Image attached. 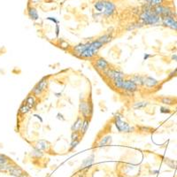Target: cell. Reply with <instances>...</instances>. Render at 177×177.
Returning <instances> with one entry per match:
<instances>
[{
    "label": "cell",
    "instance_id": "obj_16",
    "mask_svg": "<svg viewBox=\"0 0 177 177\" xmlns=\"http://www.w3.org/2000/svg\"><path fill=\"white\" fill-rule=\"evenodd\" d=\"M50 144L49 142H47L45 140H39L37 142V144H35V148H37L42 151H48L50 148Z\"/></svg>",
    "mask_w": 177,
    "mask_h": 177
},
{
    "label": "cell",
    "instance_id": "obj_33",
    "mask_svg": "<svg viewBox=\"0 0 177 177\" xmlns=\"http://www.w3.org/2000/svg\"><path fill=\"white\" fill-rule=\"evenodd\" d=\"M10 159L7 156L4 155V154H0V165H4V164H7L10 163Z\"/></svg>",
    "mask_w": 177,
    "mask_h": 177
},
{
    "label": "cell",
    "instance_id": "obj_6",
    "mask_svg": "<svg viewBox=\"0 0 177 177\" xmlns=\"http://www.w3.org/2000/svg\"><path fill=\"white\" fill-rule=\"evenodd\" d=\"M47 86H48V79L43 78L39 82H37V85L33 88L31 93L35 97L42 96L43 94L45 92V90L47 89Z\"/></svg>",
    "mask_w": 177,
    "mask_h": 177
},
{
    "label": "cell",
    "instance_id": "obj_22",
    "mask_svg": "<svg viewBox=\"0 0 177 177\" xmlns=\"http://www.w3.org/2000/svg\"><path fill=\"white\" fill-rule=\"evenodd\" d=\"M131 79L136 82L138 86H144V77L139 75H135L131 77Z\"/></svg>",
    "mask_w": 177,
    "mask_h": 177
},
{
    "label": "cell",
    "instance_id": "obj_20",
    "mask_svg": "<svg viewBox=\"0 0 177 177\" xmlns=\"http://www.w3.org/2000/svg\"><path fill=\"white\" fill-rule=\"evenodd\" d=\"M113 38V35L110 34V33H107V34H104V35H100V37H98L97 39H98L99 42H101V43L104 45L105 43H108L109 42H111Z\"/></svg>",
    "mask_w": 177,
    "mask_h": 177
},
{
    "label": "cell",
    "instance_id": "obj_18",
    "mask_svg": "<svg viewBox=\"0 0 177 177\" xmlns=\"http://www.w3.org/2000/svg\"><path fill=\"white\" fill-rule=\"evenodd\" d=\"M28 15L32 20H37L39 18L38 12L34 6H28Z\"/></svg>",
    "mask_w": 177,
    "mask_h": 177
},
{
    "label": "cell",
    "instance_id": "obj_38",
    "mask_svg": "<svg viewBox=\"0 0 177 177\" xmlns=\"http://www.w3.org/2000/svg\"><path fill=\"white\" fill-rule=\"evenodd\" d=\"M58 119H61V120H63V121L65 120L64 118H63V116H62V114H60V113L58 114Z\"/></svg>",
    "mask_w": 177,
    "mask_h": 177
},
{
    "label": "cell",
    "instance_id": "obj_29",
    "mask_svg": "<svg viewBox=\"0 0 177 177\" xmlns=\"http://www.w3.org/2000/svg\"><path fill=\"white\" fill-rule=\"evenodd\" d=\"M145 1L151 5V6H156V5H163L165 3L166 0H145Z\"/></svg>",
    "mask_w": 177,
    "mask_h": 177
},
{
    "label": "cell",
    "instance_id": "obj_19",
    "mask_svg": "<svg viewBox=\"0 0 177 177\" xmlns=\"http://www.w3.org/2000/svg\"><path fill=\"white\" fill-rule=\"evenodd\" d=\"M83 122V119L81 117H78L76 121L74 122V124L71 127V130L72 132H80V129L81 127V124Z\"/></svg>",
    "mask_w": 177,
    "mask_h": 177
},
{
    "label": "cell",
    "instance_id": "obj_34",
    "mask_svg": "<svg viewBox=\"0 0 177 177\" xmlns=\"http://www.w3.org/2000/svg\"><path fill=\"white\" fill-rule=\"evenodd\" d=\"M80 137H82V136L81 135L80 132H72V135H71V141L76 140Z\"/></svg>",
    "mask_w": 177,
    "mask_h": 177
},
{
    "label": "cell",
    "instance_id": "obj_7",
    "mask_svg": "<svg viewBox=\"0 0 177 177\" xmlns=\"http://www.w3.org/2000/svg\"><path fill=\"white\" fill-rule=\"evenodd\" d=\"M79 111L81 113V115L83 116L84 119H88V117H90L92 113V105L88 101L82 100L81 101L79 105Z\"/></svg>",
    "mask_w": 177,
    "mask_h": 177
},
{
    "label": "cell",
    "instance_id": "obj_13",
    "mask_svg": "<svg viewBox=\"0 0 177 177\" xmlns=\"http://www.w3.org/2000/svg\"><path fill=\"white\" fill-rule=\"evenodd\" d=\"M23 173H24V172H23V170L19 166H17L16 164L13 163L7 174L12 175V176H14V177H20Z\"/></svg>",
    "mask_w": 177,
    "mask_h": 177
},
{
    "label": "cell",
    "instance_id": "obj_9",
    "mask_svg": "<svg viewBox=\"0 0 177 177\" xmlns=\"http://www.w3.org/2000/svg\"><path fill=\"white\" fill-rule=\"evenodd\" d=\"M109 62L107 60H105L103 58H98L97 60L94 61V67H95L99 73L104 72V70L109 68Z\"/></svg>",
    "mask_w": 177,
    "mask_h": 177
},
{
    "label": "cell",
    "instance_id": "obj_23",
    "mask_svg": "<svg viewBox=\"0 0 177 177\" xmlns=\"http://www.w3.org/2000/svg\"><path fill=\"white\" fill-rule=\"evenodd\" d=\"M94 7H95V9L98 12L103 14L104 11V0H98V1H96L95 4H94Z\"/></svg>",
    "mask_w": 177,
    "mask_h": 177
},
{
    "label": "cell",
    "instance_id": "obj_11",
    "mask_svg": "<svg viewBox=\"0 0 177 177\" xmlns=\"http://www.w3.org/2000/svg\"><path fill=\"white\" fill-rule=\"evenodd\" d=\"M161 24L165 27L170 28L171 29L177 31V20H175L174 17H163Z\"/></svg>",
    "mask_w": 177,
    "mask_h": 177
},
{
    "label": "cell",
    "instance_id": "obj_1",
    "mask_svg": "<svg viewBox=\"0 0 177 177\" xmlns=\"http://www.w3.org/2000/svg\"><path fill=\"white\" fill-rule=\"evenodd\" d=\"M153 6L148 3L143 6L142 13L139 14V23L141 25H158L161 23L162 18L158 15L152 9Z\"/></svg>",
    "mask_w": 177,
    "mask_h": 177
},
{
    "label": "cell",
    "instance_id": "obj_2",
    "mask_svg": "<svg viewBox=\"0 0 177 177\" xmlns=\"http://www.w3.org/2000/svg\"><path fill=\"white\" fill-rule=\"evenodd\" d=\"M103 46H104V44L101 42H99L98 39L94 40L91 42L89 48H87L78 58H83V60H89V58H92L94 57H96L98 51L102 48Z\"/></svg>",
    "mask_w": 177,
    "mask_h": 177
},
{
    "label": "cell",
    "instance_id": "obj_4",
    "mask_svg": "<svg viewBox=\"0 0 177 177\" xmlns=\"http://www.w3.org/2000/svg\"><path fill=\"white\" fill-rule=\"evenodd\" d=\"M103 76L107 79L110 80L111 81L116 80V79H121V78H124V73L121 72V71L118 70V69H114V68H107L106 70H104V72H102Z\"/></svg>",
    "mask_w": 177,
    "mask_h": 177
},
{
    "label": "cell",
    "instance_id": "obj_39",
    "mask_svg": "<svg viewBox=\"0 0 177 177\" xmlns=\"http://www.w3.org/2000/svg\"><path fill=\"white\" fill-rule=\"evenodd\" d=\"M172 60L177 61V55H173V56H172Z\"/></svg>",
    "mask_w": 177,
    "mask_h": 177
},
{
    "label": "cell",
    "instance_id": "obj_40",
    "mask_svg": "<svg viewBox=\"0 0 177 177\" xmlns=\"http://www.w3.org/2000/svg\"><path fill=\"white\" fill-rule=\"evenodd\" d=\"M20 177H29V176H28L26 173H23V174H22Z\"/></svg>",
    "mask_w": 177,
    "mask_h": 177
},
{
    "label": "cell",
    "instance_id": "obj_15",
    "mask_svg": "<svg viewBox=\"0 0 177 177\" xmlns=\"http://www.w3.org/2000/svg\"><path fill=\"white\" fill-rule=\"evenodd\" d=\"M159 84V81L151 76L144 77V86L146 88H155Z\"/></svg>",
    "mask_w": 177,
    "mask_h": 177
},
{
    "label": "cell",
    "instance_id": "obj_14",
    "mask_svg": "<svg viewBox=\"0 0 177 177\" xmlns=\"http://www.w3.org/2000/svg\"><path fill=\"white\" fill-rule=\"evenodd\" d=\"M94 159H95V156L94 154L89 156L88 158H86L83 161H82L81 165V168L80 170H87L88 168H90L91 167V165L94 162Z\"/></svg>",
    "mask_w": 177,
    "mask_h": 177
},
{
    "label": "cell",
    "instance_id": "obj_42",
    "mask_svg": "<svg viewBox=\"0 0 177 177\" xmlns=\"http://www.w3.org/2000/svg\"><path fill=\"white\" fill-rule=\"evenodd\" d=\"M120 177H124V176H122V175H120Z\"/></svg>",
    "mask_w": 177,
    "mask_h": 177
},
{
    "label": "cell",
    "instance_id": "obj_21",
    "mask_svg": "<svg viewBox=\"0 0 177 177\" xmlns=\"http://www.w3.org/2000/svg\"><path fill=\"white\" fill-rule=\"evenodd\" d=\"M111 143H112V136H104L102 139L99 140L98 145L99 147H102V146L109 145Z\"/></svg>",
    "mask_w": 177,
    "mask_h": 177
},
{
    "label": "cell",
    "instance_id": "obj_8",
    "mask_svg": "<svg viewBox=\"0 0 177 177\" xmlns=\"http://www.w3.org/2000/svg\"><path fill=\"white\" fill-rule=\"evenodd\" d=\"M138 85L136 83V82L130 78V79H124L123 83H122V87H121V90H123L124 92H132L134 93L135 91L137 90Z\"/></svg>",
    "mask_w": 177,
    "mask_h": 177
},
{
    "label": "cell",
    "instance_id": "obj_17",
    "mask_svg": "<svg viewBox=\"0 0 177 177\" xmlns=\"http://www.w3.org/2000/svg\"><path fill=\"white\" fill-rule=\"evenodd\" d=\"M23 103H25L26 104H28L29 107L32 109V108H34L35 106L37 105V97L34 96L33 94H32V95H28V96L26 98V99L24 100V102H23Z\"/></svg>",
    "mask_w": 177,
    "mask_h": 177
},
{
    "label": "cell",
    "instance_id": "obj_12",
    "mask_svg": "<svg viewBox=\"0 0 177 177\" xmlns=\"http://www.w3.org/2000/svg\"><path fill=\"white\" fill-rule=\"evenodd\" d=\"M91 42H87V43H78L77 45H75L74 48H73V52H74V54L76 56V57H79L82 52H83L87 48H89Z\"/></svg>",
    "mask_w": 177,
    "mask_h": 177
},
{
    "label": "cell",
    "instance_id": "obj_37",
    "mask_svg": "<svg viewBox=\"0 0 177 177\" xmlns=\"http://www.w3.org/2000/svg\"><path fill=\"white\" fill-rule=\"evenodd\" d=\"M141 129H142V130H145V131H149V130H150V127H141Z\"/></svg>",
    "mask_w": 177,
    "mask_h": 177
},
{
    "label": "cell",
    "instance_id": "obj_5",
    "mask_svg": "<svg viewBox=\"0 0 177 177\" xmlns=\"http://www.w3.org/2000/svg\"><path fill=\"white\" fill-rule=\"evenodd\" d=\"M152 9L161 18H163V17H174V12L168 5H156V6H153Z\"/></svg>",
    "mask_w": 177,
    "mask_h": 177
},
{
    "label": "cell",
    "instance_id": "obj_28",
    "mask_svg": "<svg viewBox=\"0 0 177 177\" xmlns=\"http://www.w3.org/2000/svg\"><path fill=\"white\" fill-rule=\"evenodd\" d=\"M43 155V152L37 148H34V150L31 151V156L33 158H35V159H39V158H42Z\"/></svg>",
    "mask_w": 177,
    "mask_h": 177
},
{
    "label": "cell",
    "instance_id": "obj_30",
    "mask_svg": "<svg viewBox=\"0 0 177 177\" xmlns=\"http://www.w3.org/2000/svg\"><path fill=\"white\" fill-rule=\"evenodd\" d=\"M14 162H10V163H7V164H4V165H0V172L1 173H8L12 164Z\"/></svg>",
    "mask_w": 177,
    "mask_h": 177
},
{
    "label": "cell",
    "instance_id": "obj_41",
    "mask_svg": "<svg viewBox=\"0 0 177 177\" xmlns=\"http://www.w3.org/2000/svg\"><path fill=\"white\" fill-rule=\"evenodd\" d=\"M40 0H32V2L33 3H37V2H39Z\"/></svg>",
    "mask_w": 177,
    "mask_h": 177
},
{
    "label": "cell",
    "instance_id": "obj_3",
    "mask_svg": "<svg viewBox=\"0 0 177 177\" xmlns=\"http://www.w3.org/2000/svg\"><path fill=\"white\" fill-rule=\"evenodd\" d=\"M121 114H116L114 116V125L117 128V130L120 133H130L133 132L134 128L129 126L126 121H123L121 119Z\"/></svg>",
    "mask_w": 177,
    "mask_h": 177
},
{
    "label": "cell",
    "instance_id": "obj_26",
    "mask_svg": "<svg viewBox=\"0 0 177 177\" xmlns=\"http://www.w3.org/2000/svg\"><path fill=\"white\" fill-rule=\"evenodd\" d=\"M148 104L149 103L147 101H137L133 104V107L135 109H142V108H145Z\"/></svg>",
    "mask_w": 177,
    "mask_h": 177
},
{
    "label": "cell",
    "instance_id": "obj_35",
    "mask_svg": "<svg viewBox=\"0 0 177 177\" xmlns=\"http://www.w3.org/2000/svg\"><path fill=\"white\" fill-rule=\"evenodd\" d=\"M160 112L162 113H170L171 111H170V109H168V108H166V107H161L160 108Z\"/></svg>",
    "mask_w": 177,
    "mask_h": 177
},
{
    "label": "cell",
    "instance_id": "obj_32",
    "mask_svg": "<svg viewBox=\"0 0 177 177\" xmlns=\"http://www.w3.org/2000/svg\"><path fill=\"white\" fill-rule=\"evenodd\" d=\"M81 140V137H80V138H78V139H76V140L71 141V144H70V148H69V151H74V150L77 147V145L80 144Z\"/></svg>",
    "mask_w": 177,
    "mask_h": 177
},
{
    "label": "cell",
    "instance_id": "obj_27",
    "mask_svg": "<svg viewBox=\"0 0 177 177\" xmlns=\"http://www.w3.org/2000/svg\"><path fill=\"white\" fill-rule=\"evenodd\" d=\"M30 111H31V108L29 107V106L28 104H26L25 103H23L19 109V113L20 114H26V113H29Z\"/></svg>",
    "mask_w": 177,
    "mask_h": 177
},
{
    "label": "cell",
    "instance_id": "obj_24",
    "mask_svg": "<svg viewBox=\"0 0 177 177\" xmlns=\"http://www.w3.org/2000/svg\"><path fill=\"white\" fill-rule=\"evenodd\" d=\"M89 126H90V120L88 119H83V122L81 124V129H80V133L81 136H83L89 128Z\"/></svg>",
    "mask_w": 177,
    "mask_h": 177
},
{
    "label": "cell",
    "instance_id": "obj_31",
    "mask_svg": "<svg viewBox=\"0 0 177 177\" xmlns=\"http://www.w3.org/2000/svg\"><path fill=\"white\" fill-rule=\"evenodd\" d=\"M165 163H166L168 167L174 169H177V161L169 159H165Z\"/></svg>",
    "mask_w": 177,
    "mask_h": 177
},
{
    "label": "cell",
    "instance_id": "obj_10",
    "mask_svg": "<svg viewBox=\"0 0 177 177\" xmlns=\"http://www.w3.org/2000/svg\"><path fill=\"white\" fill-rule=\"evenodd\" d=\"M116 10L115 5L109 0H104V11L103 14L106 17H111L114 14Z\"/></svg>",
    "mask_w": 177,
    "mask_h": 177
},
{
    "label": "cell",
    "instance_id": "obj_25",
    "mask_svg": "<svg viewBox=\"0 0 177 177\" xmlns=\"http://www.w3.org/2000/svg\"><path fill=\"white\" fill-rule=\"evenodd\" d=\"M159 101L164 104H167V105H173L175 104V99L173 98H169V97H163L159 99Z\"/></svg>",
    "mask_w": 177,
    "mask_h": 177
},
{
    "label": "cell",
    "instance_id": "obj_36",
    "mask_svg": "<svg viewBox=\"0 0 177 177\" xmlns=\"http://www.w3.org/2000/svg\"><path fill=\"white\" fill-rule=\"evenodd\" d=\"M177 75V69H175L174 71V72L171 74V75H169V78H172L173 76H175Z\"/></svg>",
    "mask_w": 177,
    "mask_h": 177
}]
</instances>
